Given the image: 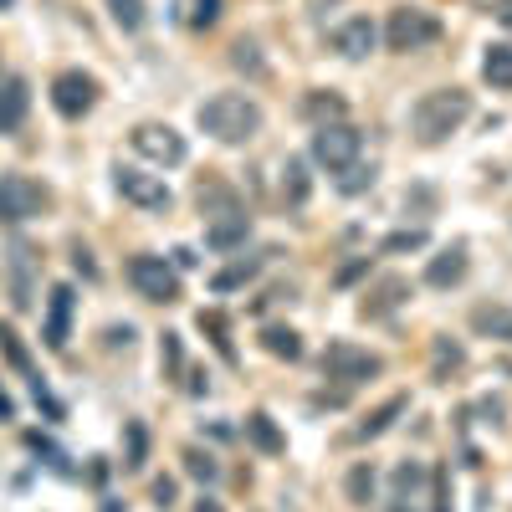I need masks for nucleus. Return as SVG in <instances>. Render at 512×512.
I'll return each mask as SVG.
<instances>
[{"instance_id":"13","label":"nucleus","mask_w":512,"mask_h":512,"mask_svg":"<svg viewBox=\"0 0 512 512\" xmlns=\"http://www.w3.org/2000/svg\"><path fill=\"white\" fill-rule=\"evenodd\" d=\"M26 108H31L26 77H6L0 82V134H16V128L26 123Z\"/></svg>"},{"instance_id":"6","label":"nucleus","mask_w":512,"mask_h":512,"mask_svg":"<svg viewBox=\"0 0 512 512\" xmlns=\"http://www.w3.org/2000/svg\"><path fill=\"white\" fill-rule=\"evenodd\" d=\"M313 159L328 169V175H344L349 164H359V128L349 123H323L313 134Z\"/></svg>"},{"instance_id":"42","label":"nucleus","mask_w":512,"mask_h":512,"mask_svg":"<svg viewBox=\"0 0 512 512\" xmlns=\"http://www.w3.org/2000/svg\"><path fill=\"white\" fill-rule=\"evenodd\" d=\"M11 6H16V0H0V11H11Z\"/></svg>"},{"instance_id":"18","label":"nucleus","mask_w":512,"mask_h":512,"mask_svg":"<svg viewBox=\"0 0 512 512\" xmlns=\"http://www.w3.org/2000/svg\"><path fill=\"white\" fill-rule=\"evenodd\" d=\"M246 436H251V446H256V451H267V456H282V451H287L282 431L272 425V415H262V410L246 415Z\"/></svg>"},{"instance_id":"11","label":"nucleus","mask_w":512,"mask_h":512,"mask_svg":"<svg viewBox=\"0 0 512 512\" xmlns=\"http://www.w3.org/2000/svg\"><path fill=\"white\" fill-rule=\"evenodd\" d=\"M374 41H379V26L369 16H349L344 26L333 31V52H344L349 62H359V57L374 52Z\"/></svg>"},{"instance_id":"14","label":"nucleus","mask_w":512,"mask_h":512,"mask_svg":"<svg viewBox=\"0 0 512 512\" xmlns=\"http://www.w3.org/2000/svg\"><path fill=\"white\" fill-rule=\"evenodd\" d=\"M405 297H410V282H405V277H384V282L364 297L359 313H364V318H390V313L405 303Z\"/></svg>"},{"instance_id":"28","label":"nucleus","mask_w":512,"mask_h":512,"mask_svg":"<svg viewBox=\"0 0 512 512\" xmlns=\"http://www.w3.org/2000/svg\"><path fill=\"white\" fill-rule=\"evenodd\" d=\"M185 472H190V477H200V482H216V477H221V466L210 461L205 451H185Z\"/></svg>"},{"instance_id":"30","label":"nucleus","mask_w":512,"mask_h":512,"mask_svg":"<svg viewBox=\"0 0 512 512\" xmlns=\"http://www.w3.org/2000/svg\"><path fill=\"white\" fill-rule=\"evenodd\" d=\"M0 349H6V359H11L16 369H31V359H26V349H21L16 328H0Z\"/></svg>"},{"instance_id":"34","label":"nucleus","mask_w":512,"mask_h":512,"mask_svg":"<svg viewBox=\"0 0 512 512\" xmlns=\"http://www.w3.org/2000/svg\"><path fill=\"white\" fill-rule=\"evenodd\" d=\"M164 364H169V374L180 369V333H164Z\"/></svg>"},{"instance_id":"10","label":"nucleus","mask_w":512,"mask_h":512,"mask_svg":"<svg viewBox=\"0 0 512 512\" xmlns=\"http://www.w3.org/2000/svg\"><path fill=\"white\" fill-rule=\"evenodd\" d=\"M98 103V82L88 77V72H62L57 82H52V108L62 113V118H82Z\"/></svg>"},{"instance_id":"5","label":"nucleus","mask_w":512,"mask_h":512,"mask_svg":"<svg viewBox=\"0 0 512 512\" xmlns=\"http://www.w3.org/2000/svg\"><path fill=\"white\" fill-rule=\"evenodd\" d=\"M128 282L139 287V297H149V303H175L180 297V277L175 267L164 262V256H128Z\"/></svg>"},{"instance_id":"36","label":"nucleus","mask_w":512,"mask_h":512,"mask_svg":"<svg viewBox=\"0 0 512 512\" xmlns=\"http://www.w3.org/2000/svg\"><path fill=\"white\" fill-rule=\"evenodd\" d=\"M364 272H369V256H359V262H349L344 272H338V287H349V282H354V277H364Z\"/></svg>"},{"instance_id":"1","label":"nucleus","mask_w":512,"mask_h":512,"mask_svg":"<svg viewBox=\"0 0 512 512\" xmlns=\"http://www.w3.org/2000/svg\"><path fill=\"white\" fill-rule=\"evenodd\" d=\"M466 118H472V93L466 88H436V93H425L410 108V128H415L420 144H441L446 134H456Z\"/></svg>"},{"instance_id":"7","label":"nucleus","mask_w":512,"mask_h":512,"mask_svg":"<svg viewBox=\"0 0 512 512\" xmlns=\"http://www.w3.org/2000/svg\"><path fill=\"white\" fill-rule=\"evenodd\" d=\"M41 210H47V190L31 175H0V221L21 226V221L41 216Z\"/></svg>"},{"instance_id":"37","label":"nucleus","mask_w":512,"mask_h":512,"mask_svg":"<svg viewBox=\"0 0 512 512\" xmlns=\"http://www.w3.org/2000/svg\"><path fill=\"white\" fill-rule=\"evenodd\" d=\"M236 67H262V62H256V47H251V41H236Z\"/></svg>"},{"instance_id":"21","label":"nucleus","mask_w":512,"mask_h":512,"mask_svg":"<svg viewBox=\"0 0 512 512\" xmlns=\"http://www.w3.org/2000/svg\"><path fill=\"white\" fill-rule=\"evenodd\" d=\"M262 349L292 364V359H303V338H297L292 328H262Z\"/></svg>"},{"instance_id":"23","label":"nucleus","mask_w":512,"mask_h":512,"mask_svg":"<svg viewBox=\"0 0 512 512\" xmlns=\"http://www.w3.org/2000/svg\"><path fill=\"white\" fill-rule=\"evenodd\" d=\"M282 190H287L292 205H303V200H308V164H303V159H287V169H282Z\"/></svg>"},{"instance_id":"24","label":"nucleus","mask_w":512,"mask_h":512,"mask_svg":"<svg viewBox=\"0 0 512 512\" xmlns=\"http://www.w3.org/2000/svg\"><path fill=\"white\" fill-rule=\"evenodd\" d=\"M472 323H477L482 333H497V338H507V344H512V313H502V308H477Z\"/></svg>"},{"instance_id":"40","label":"nucleus","mask_w":512,"mask_h":512,"mask_svg":"<svg viewBox=\"0 0 512 512\" xmlns=\"http://www.w3.org/2000/svg\"><path fill=\"white\" fill-rule=\"evenodd\" d=\"M436 512H451V507H446V482H441V477H436Z\"/></svg>"},{"instance_id":"3","label":"nucleus","mask_w":512,"mask_h":512,"mask_svg":"<svg viewBox=\"0 0 512 512\" xmlns=\"http://www.w3.org/2000/svg\"><path fill=\"white\" fill-rule=\"evenodd\" d=\"M384 41H390V52H420L431 41H441V21L420 6H400L384 21Z\"/></svg>"},{"instance_id":"2","label":"nucleus","mask_w":512,"mask_h":512,"mask_svg":"<svg viewBox=\"0 0 512 512\" xmlns=\"http://www.w3.org/2000/svg\"><path fill=\"white\" fill-rule=\"evenodd\" d=\"M195 118H200L205 134L221 139V144H246L256 128H262V108H256L246 93H216V98H205Z\"/></svg>"},{"instance_id":"38","label":"nucleus","mask_w":512,"mask_h":512,"mask_svg":"<svg viewBox=\"0 0 512 512\" xmlns=\"http://www.w3.org/2000/svg\"><path fill=\"white\" fill-rule=\"evenodd\" d=\"M154 502H159V507L175 502V482H154Z\"/></svg>"},{"instance_id":"17","label":"nucleus","mask_w":512,"mask_h":512,"mask_svg":"<svg viewBox=\"0 0 512 512\" xmlns=\"http://www.w3.org/2000/svg\"><path fill=\"white\" fill-rule=\"evenodd\" d=\"M405 410H410V400H405V395H390V400H384V405L359 425V431H354V441H374V436H384V431H390V425H395Z\"/></svg>"},{"instance_id":"12","label":"nucleus","mask_w":512,"mask_h":512,"mask_svg":"<svg viewBox=\"0 0 512 512\" xmlns=\"http://www.w3.org/2000/svg\"><path fill=\"white\" fill-rule=\"evenodd\" d=\"M72 303H77V292H72L67 282H57V287H52V297H47V349H67Z\"/></svg>"},{"instance_id":"39","label":"nucleus","mask_w":512,"mask_h":512,"mask_svg":"<svg viewBox=\"0 0 512 512\" xmlns=\"http://www.w3.org/2000/svg\"><path fill=\"white\" fill-rule=\"evenodd\" d=\"M11 415H16V405H11V395H6V390H0V420H11Z\"/></svg>"},{"instance_id":"41","label":"nucleus","mask_w":512,"mask_h":512,"mask_svg":"<svg viewBox=\"0 0 512 512\" xmlns=\"http://www.w3.org/2000/svg\"><path fill=\"white\" fill-rule=\"evenodd\" d=\"M195 512H226V507H221V502H200Z\"/></svg>"},{"instance_id":"27","label":"nucleus","mask_w":512,"mask_h":512,"mask_svg":"<svg viewBox=\"0 0 512 512\" xmlns=\"http://www.w3.org/2000/svg\"><path fill=\"white\" fill-rule=\"evenodd\" d=\"M349 497L359 507H369V497H374V472H369V466H354V472H349Z\"/></svg>"},{"instance_id":"33","label":"nucleus","mask_w":512,"mask_h":512,"mask_svg":"<svg viewBox=\"0 0 512 512\" xmlns=\"http://www.w3.org/2000/svg\"><path fill=\"white\" fill-rule=\"evenodd\" d=\"M216 16H221V0H195V11H190L195 26H216Z\"/></svg>"},{"instance_id":"9","label":"nucleus","mask_w":512,"mask_h":512,"mask_svg":"<svg viewBox=\"0 0 512 512\" xmlns=\"http://www.w3.org/2000/svg\"><path fill=\"white\" fill-rule=\"evenodd\" d=\"M113 185H118V195H123L128 205H139V210H169V185H164L159 175H144V169L118 164Z\"/></svg>"},{"instance_id":"35","label":"nucleus","mask_w":512,"mask_h":512,"mask_svg":"<svg viewBox=\"0 0 512 512\" xmlns=\"http://www.w3.org/2000/svg\"><path fill=\"white\" fill-rule=\"evenodd\" d=\"M446 364L456 369V364H461V349H456V344H446V338H441V344H436V369H446Z\"/></svg>"},{"instance_id":"26","label":"nucleus","mask_w":512,"mask_h":512,"mask_svg":"<svg viewBox=\"0 0 512 512\" xmlns=\"http://www.w3.org/2000/svg\"><path fill=\"white\" fill-rule=\"evenodd\" d=\"M144 456H149V431L134 420V425H128V461H123V466H128V472H139Z\"/></svg>"},{"instance_id":"25","label":"nucleus","mask_w":512,"mask_h":512,"mask_svg":"<svg viewBox=\"0 0 512 512\" xmlns=\"http://www.w3.org/2000/svg\"><path fill=\"white\" fill-rule=\"evenodd\" d=\"M108 11L123 31H139L144 26V0H108Z\"/></svg>"},{"instance_id":"15","label":"nucleus","mask_w":512,"mask_h":512,"mask_svg":"<svg viewBox=\"0 0 512 512\" xmlns=\"http://www.w3.org/2000/svg\"><path fill=\"white\" fill-rule=\"evenodd\" d=\"M246 231H251V221L241 216V210H236V205H226V210H221V216H216V221H210V231H205V241H210V246H216V251H231V246H241V241H246Z\"/></svg>"},{"instance_id":"31","label":"nucleus","mask_w":512,"mask_h":512,"mask_svg":"<svg viewBox=\"0 0 512 512\" xmlns=\"http://www.w3.org/2000/svg\"><path fill=\"white\" fill-rule=\"evenodd\" d=\"M338 185H344L349 195H359L364 185H374V169H359V164H349V169H344V180H338Z\"/></svg>"},{"instance_id":"32","label":"nucleus","mask_w":512,"mask_h":512,"mask_svg":"<svg viewBox=\"0 0 512 512\" xmlns=\"http://www.w3.org/2000/svg\"><path fill=\"white\" fill-rule=\"evenodd\" d=\"M415 246H425V231H395L384 241V251H415Z\"/></svg>"},{"instance_id":"20","label":"nucleus","mask_w":512,"mask_h":512,"mask_svg":"<svg viewBox=\"0 0 512 512\" xmlns=\"http://www.w3.org/2000/svg\"><path fill=\"white\" fill-rule=\"evenodd\" d=\"M303 113H308L318 128H323V123H344V98L318 88V93H308V98H303Z\"/></svg>"},{"instance_id":"22","label":"nucleus","mask_w":512,"mask_h":512,"mask_svg":"<svg viewBox=\"0 0 512 512\" xmlns=\"http://www.w3.org/2000/svg\"><path fill=\"white\" fill-rule=\"evenodd\" d=\"M420 482H425V472H420L415 461H405L400 472H395V507H390V512H410V502H415Z\"/></svg>"},{"instance_id":"4","label":"nucleus","mask_w":512,"mask_h":512,"mask_svg":"<svg viewBox=\"0 0 512 512\" xmlns=\"http://www.w3.org/2000/svg\"><path fill=\"white\" fill-rule=\"evenodd\" d=\"M379 369H384V359L369 354V349H359V344H349V338H338V344L323 349V374L338 379V384H364V379H374Z\"/></svg>"},{"instance_id":"16","label":"nucleus","mask_w":512,"mask_h":512,"mask_svg":"<svg viewBox=\"0 0 512 512\" xmlns=\"http://www.w3.org/2000/svg\"><path fill=\"white\" fill-rule=\"evenodd\" d=\"M461 277H466V251L461 246L431 256V267H425V282H431V287H456Z\"/></svg>"},{"instance_id":"8","label":"nucleus","mask_w":512,"mask_h":512,"mask_svg":"<svg viewBox=\"0 0 512 512\" xmlns=\"http://www.w3.org/2000/svg\"><path fill=\"white\" fill-rule=\"evenodd\" d=\"M128 139H134V149L144 159H154V164H185V154H190L185 149V134H175L169 123H139Z\"/></svg>"},{"instance_id":"43","label":"nucleus","mask_w":512,"mask_h":512,"mask_svg":"<svg viewBox=\"0 0 512 512\" xmlns=\"http://www.w3.org/2000/svg\"><path fill=\"white\" fill-rule=\"evenodd\" d=\"M103 512H118V502H108V507H103Z\"/></svg>"},{"instance_id":"29","label":"nucleus","mask_w":512,"mask_h":512,"mask_svg":"<svg viewBox=\"0 0 512 512\" xmlns=\"http://www.w3.org/2000/svg\"><path fill=\"white\" fill-rule=\"evenodd\" d=\"M251 272H256V262H236V267L216 272V282H210V287H216V292H231V287H241V282H246Z\"/></svg>"},{"instance_id":"19","label":"nucleus","mask_w":512,"mask_h":512,"mask_svg":"<svg viewBox=\"0 0 512 512\" xmlns=\"http://www.w3.org/2000/svg\"><path fill=\"white\" fill-rule=\"evenodd\" d=\"M482 77L492 82L497 93H512V41H502V47H492L482 57Z\"/></svg>"}]
</instances>
